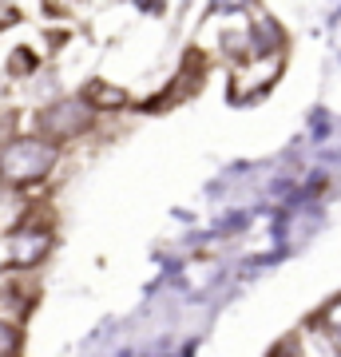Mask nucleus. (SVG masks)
Instances as JSON below:
<instances>
[{"label": "nucleus", "mask_w": 341, "mask_h": 357, "mask_svg": "<svg viewBox=\"0 0 341 357\" xmlns=\"http://www.w3.org/2000/svg\"><path fill=\"white\" fill-rule=\"evenodd\" d=\"M79 100L88 103L91 112H107V107H123L127 96L123 88H115V84H103V79H91L88 88H84V96Z\"/></svg>", "instance_id": "nucleus-4"}, {"label": "nucleus", "mask_w": 341, "mask_h": 357, "mask_svg": "<svg viewBox=\"0 0 341 357\" xmlns=\"http://www.w3.org/2000/svg\"><path fill=\"white\" fill-rule=\"evenodd\" d=\"M88 128H91V107L84 100H60L40 115V139H48V143L76 139Z\"/></svg>", "instance_id": "nucleus-2"}, {"label": "nucleus", "mask_w": 341, "mask_h": 357, "mask_svg": "<svg viewBox=\"0 0 341 357\" xmlns=\"http://www.w3.org/2000/svg\"><path fill=\"white\" fill-rule=\"evenodd\" d=\"M60 159V147L40 135H16L0 147V183L4 187H32L44 183Z\"/></svg>", "instance_id": "nucleus-1"}, {"label": "nucleus", "mask_w": 341, "mask_h": 357, "mask_svg": "<svg viewBox=\"0 0 341 357\" xmlns=\"http://www.w3.org/2000/svg\"><path fill=\"white\" fill-rule=\"evenodd\" d=\"M16 354H20V326L0 318V357H16Z\"/></svg>", "instance_id": "nucleus-5"}, {"label": "nucleus", "mask_w": 341, "mask_h": 357, "mask_svg": "<svg viewBox=\"0 0 341 357\" xmlns=\"http://www.w3.org/2000/svg\"><path fill=\"white\" fill-rule=\"evenodd\" d=\"M274 357H294V349H278V354H274Z\"/></svg>", "instance_id": "nucleus-7"}, {"label": "nucleus", "mask_w": 341, "mask_h": 357, "mask_svg": "<svg viewBox=\"0 0 341 357\" xmlns=\"http://www.w3.org/2000/svg\"><path fill=\"white\" fill-rule=\"evenodd\" d=\"M321 326H326V330L333 333V342H341V298L326 310V314H321Z\"/></svg>", "instance_id": "nucleus-6"}, {"label": "nucleus", "mask_w": 341, "mask_h": 357, "mask_svg": "<svg viewBox=\"0 0 341 357\" xmlns=\"http://www.w3.org/2000/svg\"><path fill=\"white\" fill-rule=\"evenodd\" d=\"M52 250V230L40 227V222H24L8 234V262L16 270H32L40 266Z\"/></svg>", "instance_id": "nucleus-3"}]
</instances>
